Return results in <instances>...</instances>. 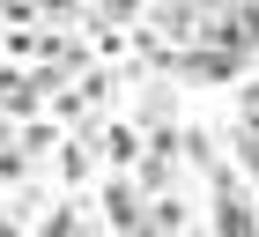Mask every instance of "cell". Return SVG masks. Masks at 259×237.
Returning <instances> with one entry per match:
<instances>
[{
    "label": "cell",
    "instance_id": "6da1fadb",
    "mask_svg": "<svg viewBox=\"0 0 259 237\" xmlns=\"http://www.w3.org/2000/svg\"><path fill=\"white\" fill-rule=\"evenodd\" d=\"M97 141H104V156H111V163H134V148H141V141H134V126H119V118H104V126H97Z\"/></svg>",
    "mask_w": 259,
    "mask_h": 237
},
{
    "label": "cell",
    "instance_id": "7a4b0ae2",
    "mask_svg": "<svg viewBox=\"0 0 259 237\" xmlns=\"http://www.w3.org/2000/svg\"><path fill=\"white\" fill-rule=\"evenodd\" d=\"M156 30H170V37H200V15H193V8H163Z\"/></svg>",
    "mask_w": 259,
    "mask_h": 237
},
{
    "label": "cell",
    "instance_id": "3957f363",
    "mask_svg": "<svg viewBox=\"0 0 259 237\" xmlns=\"http://www.w3.org/2000/svg\"><path fill=\"white\" fill-rule=\"evenodd\" d=\"M0 237H22V230H15V215H0Z\"/></svg>",
    "mask_w": 259,
    "mask_h": 237
}]
</instances>
